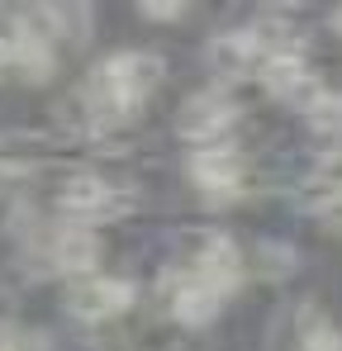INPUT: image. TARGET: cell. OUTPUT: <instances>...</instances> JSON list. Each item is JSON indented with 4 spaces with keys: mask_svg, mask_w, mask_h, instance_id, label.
Returning a JSON list of instances; mask_svg holds the SVG:
<instances>
[{
    "mask_svg": "<svg viewBox=\"0 0 342 351\" xmlns=\"http://www.w3.org/2000/svg\"><path fill=\"white\" fill-rule=\"evenodd\" d=\"M128 204H133V199H128L119 185L100 180L95 171H76V176H67V180L57 185V209H62L71 223H81V228H91V223H100V219H119Z\"/></svg>",
    "mask_w": 342,
    "mask_h": 351,
    "instance_id": "6da1fadb",
    "label": "cell"
},
{
    "mask_svg": "<svg viewBox=\"0 0 342 351\" xmlns=\"http://www.w3.org/2000/svg\"><path fill=\"white\" fill-rule=\"evenodd\" d=\"M233 123H238V105L228 95H219V90H195L176 110V133L190 138V143H200V147L219 143Z\"/></svg>",
    "mask_w": 342,
    "mask_h": 351,
    "instance_id": "7a4b0ae2",
    "label": "cell"
},
{
    "mask_svg": "<svg viewBox=\"0 0 342 351\" xmlns=\"http://www.w3.org/2000/svg\"><path fill=\"white\" fill-rule=\"evenodd\" d=\"M138 299L133 290V280H124V276H86V280H76L71 290H67V308L76 313V318H86V323H105V318H119L128 304Z\"/></svg>",
    "mask_w": 342,
    "mask_h": 351,
    "instance_id": "3957f363",
    "label": "cell"
},
{
    "mask_svg": "<svg viewBox=\"0 0 342 351\" xmlns=\"http://www.w3.org/2000/svg\"><path fill=\"white\" fill-rule=\"evenodd\" d=\"M190 180L214 199H233V190L242 185V152L233 143H209L190 152Z\"/></svg>",
    "mask_w": 342,
    "mask_h": 351,
    "instance_id": "277c9868",
    "label": "cell"
},
{
    "mask_svg": "<svg viewBox=\"0 0 342 351\" xmlns=\"http://www.w3.org/2000/svg\"><path fill=\"white\" fill-rule=\"evenodd\" d=\"M195 280H205L209 290H233L238 276H242V256H238V242L228 233H205L195 242Z\"/></svg>",
    "mask_w": 342,
    "mask_h": 351,
    "instance_id": "5b68a950",
    "label": "cell"
},
{
    "mask_svg": "<svg viewBox=\"0 0 342 351\" xmlns=\"http://www.w3.org/2000/svg\"><path fill=\"white\" fill-rule=\"evenodd\" d=\"M100 256H105V242L95 228H81V223H71V228H62L53 237V266L62 276H95V266H100Z\"/></svg>",
    "mask_w": 342,
    "mask_h": 351,
    "instance_id": "8992f818",
    "label": "cell"
},
{
    "mask_svg": "<svg viewBox=\"0 0 342 351\" xmlns=\"http://www.w3.org/2000/svg\"><path fill=\"white\" fill-rule=\"evenodd\" d=\"M262 86L271 95H281V100H304V110L319 95V86L309 76V62L299 58V53H290V58H262Z\"/></svg>",
    "mask_w": 342,
    "mask_h": 351,
    "instance_id": "52a82bcc",
    "label": "cell"
},
{
    "mask_svg": "<svg viewBox=\"0 0 342 351\" xmlns=\"http://www.w3.org/2000/svg\"><path fill=\"white\" fill-rule=\"evenodd\" d=\"M219 299L224 294L209 290L205 280H181L176 294H171V313H176V323H185V328H205V323H214L219 318Z\"/></svg>",
    "mask_w": 342,
    "mask_h": 351,
    "instance_id": "ba28073f",
    "label": "cell"
},
{
    "mask_svg": "<svg viewBox=\"0 0 342 351\" xmlns=\"http://www.w3.org/2000/svg\"><path fill=\"white\" fill-rule=\"evenodd\" d=\"M252 62H257V48H252L247 29H242V34H219V38L209 43V71H214L219 81H242V76L252 71Z\"/></svg>",
    "mask_w": 342,
    "mask_h": 351,
    "instance_id": "9c48e42d",
    "label": "cell"
},
{
    "mask_svg": "<svg viewBox=\"0 0 342 351\" xmlns=\"http://www.w3.org/2000/svg\"><path fill=\"white\" fill-rule=\"evenodd\" d=\"M247 38H252V48L257 53H266V58H290V53H299V29L281 19L276 10L271 14H257L252 24H247Z\"/></svg>",
    "mask_w": 342,
    "mask_h": 351,
    "instance_id": "30bf717a",
    "label": "cell"
},
{
    "mask_svg": "<svg viewBox=\"0 0 342 351\" xmlns=\"http://www.w3.org/2000/svg\"><path fill=\"white\" fill-rule=\"evenodd\" d=\"M10 66H14L29 86H43V81L53 76V66H57V48L38 43V38H14V43H10Z\"/></svg>",
    "mask_w": 342,
    "mask_h": 351,
    "instance_id": "8fae6325",
    "label": "cell"
},
{
    "mask_svg": "<svg viewBox=\"0 0 342 351\" xmlns=\"http://www.w3.org/2000/svg\"><path fill=\"white\" fill-rule=\"evenodd\" d=\"M299 204L309 214H319V219H328V223L342 228V176H314V180H304L299 185Z\"/></svg>",
    "mask_w": 342,
    "mask_h": 351,
    "instance_id": "7c38bea8",
    "label": "cell"
},
{
    "mask_svg": "<svg viewBox=\"0 0 342 351\" xmlns=\"http://www.w3.org/2000/svg\"><path fill=\"white\" fill-rule=\"evenodd\" d=\"M299 347L304 351H342V332L319 313L314 299H304V308H299Z\"/></svg>",
    "mask_w": 342,
    "mask_h": 351,
    "instance_id": "4fadbf2b",
    "label": "cell"
},
{
    "mask_svg": "<svg viewBox=\"0 0 342 351\" xmlns=\"http://www.w3.org/2000/svg\"><path fill=\"white\" fill-rule=\"evenodd\" d=\"M295 261H299V256H295V247L281 242V237H266V242L257 247V256H252V266H257L266 280H285V276L295 271Z\"/></svg>",
    "mask_w": 342,
    "mask_h": 351,
    "instance_id": "5bb4252c",
    "label": "cell"
},
{
    "mask_svg": "<svg viewBox=\"0 0 342 351\" xmlns=\"http://www.w3.org/2000/svg\"><path fill=\"white\" fill-rule=\"evenodd\" d=\"M309 123L319 133H342V90H319L309 105Z\"/></svg>",
    "mask_w": 342,
    "mask_h": 351,
    "instance_id": "9a60e30c",
    "label": "cell"
},
{
    "mask_svg": "<svg viewBox=\"0 0 342 351\" xmlns=\"http://www.w3.org/2000/svg\"><path fill=\"white\" fill-rule=\"evenodd\" d=\"M0 351H48L34 332L14 328V323H0Z\"/></svg>",
    "mask_w": 342,
    "mask_h": 351,
    "instance_id": "2e32d148",
    "label": "cell"
},
{
    "mask_svg": "<svg viewBox=\"0 0 342 351\" xmlns=\"http://www.w3.org/2000/svg\"><path fill=\"white\" fill-rule=\"evenodd\" d=\"M38 167L34 157H19V152H0V176H29Z\"/></svg>",
    "mask_w": 342,
    "mask_h": 351,
    "instance_id": "e0dca14e",
    "label": "cell"
},
{
    "mask_svg": "<svg viewBox=\"0 0 342 351\" xmlns=\"http://www.w3.org/2000/svg\"><path fill=\"white\" fill-rule=\"evenodd\" d=\"M138 10H143L148 19H176L185 5H176V0H148V5H138Z\"/></svg>",
    "mask_w": 342,
    "mask_h": 351,
    "instance_id": "ac0fdd59",
    "label": "cell"
},
{
    "mask_svg": "<svg viewBox=\"0 0 342 351\" xmlns=\"http://www.w3.org/2000/svg\"><path fill=\"white\" fill-rule=\"evenodd\" d=\"M5 66H10V43L0 38V76H5Z\"/></svg>",
    "mask_w": 342,
    "mask_h": 351,
    "instance_id": "d6986e66",
    "label": "cell"
},
{
    "mask_svg": "<svg viewBox=\"0 0 342 351\" xmlns=\"http://www.w3.org/2000/svg\"><path fill=\"white\" fill-rule=\"evenodd\" d=\"M328 24H333V29H338V34H342V5H338V10H333V14H328Z\"/></svg>",
    "mask_w": 342,
    "mask_h": 351,
    "instance_id": "ffe728a7",
    "label": "cell"
}]
</instances>
